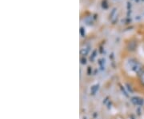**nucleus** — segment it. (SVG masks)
Segmentation results:
<instances>
[{"instance_id": "nucleus-1", "label": "nucleus", "mask_w": 144, "mask_h": 119, "mask_svg": "<svg viewBox=\"0 0 144 119\" xmlns=\"http://www.w3.org/2000/svg\"><path fill=\"white\" fill-rule=\"evenodd\" d=\"M141 80H142V82L144 84V73H142V78H141Z\"/></svg>"}]
</instances>
